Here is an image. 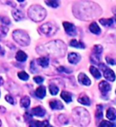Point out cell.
<instances>
[{"instance_id":"cell-2","label":"cell","mask_w":116,"mask_h":127,"mask_svg":"<svg viewBox=\"0 0 116 127\" xmlns=\"http://www.w3.org/2000/svg\"><path fill=\"white\" fill-rule=\"evenodd\" d=\"M45 53H48L50 55H53L55 57H63L66 53V46L62 41H53L49 43H47L44 46Z\"/></svg>"},{"instance_id":"cell-32","label":"cell","mask_w":116,"mask_h":127,"mask_svg":"<svg viewBox=\"0 0 116 127\" xmlns=\"http://www.w3.org/2000/svg\"><path fill=\"white\" fill-rule=\"evenodd\" d=\"M8 33V28L5 26L0 27V37H5Z\"/></svg>"},{"instance_id":"cell-22","label":"cell","mask_w":116,"mask_h":127,"mask_svg":"<svg viewBox=\"0 0 116 127\" xmlns=\"http://www.w3.org/2000/svg\"><path fill=\"white\" fill-rule=\"evenodd\" d=\"M70 45L71 47H74V48H77V49H85V44L81 41H78L77 40L73 39L71 40L70 42Z\"/></svg>"},{"instance_id":"cell-42","label":"cell","mask_w":116,"mask_h":127,"mask_svg":"<svg viewBox=\"0 0 116 127\" xmlns=\"http://www.w3.org/2000/svg\"><path fill=\"white\" fill-rule=\"evenodd\" d=\"M2 126V122H1V120H0V126Z\"/></svg>"},{"instance_id":"cell-12","label":"cell","mask_w":116,"mask_h":127,"mask_svg":"<svg viewBox=\"0 0 116 127\" xmlns=\"http://www.w3.org/2000/svg\"><path fill=\"white\" fill-rule=\"evenodd\" d=\"M78 81L82 85H85V86L91 85L90 79L88 77L85 73H80L78 75Z\"/></svg>"},{"instance_id":"cell-29","label":"cell","mask_w":116,"mask_h":127,"mask_svg":"<svg viewBox=\"0 0 116 127\" xmlns=\"http://www.w3.org/2000/svg\"><path fill=\"white\" fill-rule=\"evenodd\" d=\"M98 127H116V125L111 122L103 120L100 123H99Z\"/></svg>"},{"instance_id":"cell-41","label":"cell","mask_w":116,"mask_h":127,"mask_svg":"<svg viewBox=\"0 0 116 127\" xmlns=\"http://www.w3.org/2000/svg\"><path fill=\"white\" fill-rule=\"evenodd\" d=\"M2 51V47H1V45H0V53H1V52Z\"/></svg>"},{"instance_id":"cell-24","label":"cell","mask_w":116,"mask_h":127,"mask_svg":"<svg viewBox=\"0 0 116 127\" xmlns=\"http://www.w3.org/2000/svg\"><path fill=\"white\" fill-rule=\"evenodd\" d=\"M90 72L91 74L93 75L94 78L95 79H100L101 77V74H100V71H99L97 67H94V66H91L90 67Z\"/></svg>"},{"instance_id":"cell-20","label":"cell","mask_w":116,"mask_h":127,"mask_svg":"<svg viewBox=\"0 0 116 127\" xmlns=\"http://www.w3.org/2000/svg\"><path fill=\"white\" fill-rule=\"evenodd\" d=\"M78 102L85 106H90L91 104V101L89 98L85 94H82L81 96L78 98Z\"/></svg>"},{"instance_id":"cell-5","label":"cell","mask_w":116,"mask_h":127,"mask_svg":"<svg viewBox=\"0 0 116 127\" xmlns=\"http://www.w3.org/2000/svg\"><path fill=\"white\" fill-rule=\"evenodd\" d=\"M13 38L14 41L21 46H28L30 44V37L26 32L17 30L13 32Z\"/></svg>"},{"instance_id":"cell-45","label":"cell","mask_w":116,"mask_h":127,"mask_svg":"<svg viewBox=\"0 0 116 127\" xmlns=\"http://www.w3.org/2000/svg\"><path fill=\"white\" fill-rule=\"evenodd\" d=\"M115 92H116V91H115Z\"/></svg>"},{"instance_id":"cell-18","label":"cell","mask_w":116,"mask_h":127,"mask_svg":"<svg viewBox=\"0 0 116 127\" xmlns=\"http://www.w3.org/2000/svg\"><path fill=\"white\" fill-rule=\"evenodd\" d=\"M37 64L43 67H47L49 65V58L47 57H41L37 59Z\"/></svg>"},{"instance_id":"cell-15","label":"cell","mask_w":116,"mask_h":127,"mask_svg":"<svg viewBox=\"0 0 116 127\" xmlns=\"http://www.w3.org/2000/svg\"><path fill=\"white\" fill-rule=\"evenodd\" d=\"M12 16L14 17V20L17 22L21 21L24 19V14L21 10H19L18 9H14L12 11Z\"/></svg>"},{"instance_id":"cell-6","label":"cell","mask_w":116,"mask_h":127,"mask_svg":"<svg viewBox=\"0 0 116 127\" xmlns=\"http://www.w3.org/2000/svg\"><path fill=\"white\" fill-rule=\"evenodd\" d=\"M39 31L43 35L47 36V37H51L56 33V32L58 31V27L52 23L47 22L39 27Z\"/></svg>"},{"instance_id":"cell-14","label":"cell","mask_w":116,"mask_h":127,"mask_svg":"<svg viewBox=\"0 0 116 127\" xmlns=\"http://www.w3.org/2000/svg\"><path fill=\"white\" fill-rule=\"evenodd\" d=\"M35 94H36V96L39 98H43L45 96H46V88L45 87L43 86H40L35 91Z\"/></svg>"},{"instance_id":"cell-10","label":"cell","mask_w":116,"mask_h":127,"mask_svg":"<svg viewBox=\"0 0 116 127\" xmlns=\"http://www.w3.org/2000/svg\"><path fill=\"white\" fill-rule=\"evenodd\" d=\"M81 56L76 53H70L68 55V61L72 64H77L81 61Z\"/></svg>"},{"instance_id":"cell-27","label":"cell","mask_w":116,"mask_h":127,"mask_svg":"<svg viewBox=\"0 0 116 127\" xmlns=\"http://www.w3.org/2000/svg\"><path fill=\"white\" fill-rule=\"evenodd\" d=\"M103 116V106L102 105H97V110H96V118L97 120H100Z\"/></svg>"},{"instance_id":"cell-36","label":"cell","mask_w":116,"mask_h":127,"mask_svg":"<svg viewBox=\"0 0 116 127\" xmlns=\"http://www.w3.org/2000/svg\"><path fill=\"white\" fill-rule=\"evenodd\" d=\"M33 79L37 83H42L43 82V80H44V79H43V77H42V76H35L33 78Z\"/></svg>"},{"instance_id":"cell-43","label":"cell","mask_w":116,"mask_h":127,"mask_svg":"<svg viewBox=\"0 0 116 127\" xmlns=\"http://www.w3.org/2000/svg\"><path fill=\"white\" fill-rule=\"evenodd\" d=\"M115 21H116V14L115 15Z\"/></svg>"},{"instance_id":"cell-16","label":"cell","mask_w":116,"mask_h":127,"mask_svg":"<svg viewBox=\"0 0 116 127\" xmlns=\"http://www.w3.org/2000/svg\"><path fill=\"white\" fill-rule=\"evenodd\" d=\"M106 117L109 119V120L114 121L116 119V110L113 107H110L107 109L106 113Z\"/></svg>"},{"instance_id":"cell-7","label":"cell","mask_w":116,"mask_h":127,"mask_svg":"<svg viewBox=\"0 0 116 127\" xmlns=\"http://www.w3.org/2000/svg\"><path fill=\"white\" fill-rule=\"evenodd\" d=\"M64 29H65L66 33L71 36V37H74L77 34V30H76V27L74 24H72L70 22H64L62 23Z\"/></svg>"},{"instance_id":"cell-8","label":"cell","mask_w":116,"mask_h":127,"mask_svg":"<svg viewBox=\"0 0 116 127\" xmlns=\"http://www.w3.org/2000/svg\"><path fill=\"white\" fill-rule=\"evenodd\" d=\"M103 76H104V78L108 81L113 82V81L115 80V72L107 67L104 70H103Z\"/></svg>"},{"instance_id":"cell-44","label":"cell","mask_w":116,"mask_h":127,"mask_svg":"<svg viewBox=\"0 0 116 127\" xmlns=\"http://www.w3.org/2000/svg\"><path fill=\"white\" fill-rule=\"evenodd\" d=\"M0 95H1V92H0Z\"/></svg>"},{"instance_id":"cell-39","label":"cell","mask_w":116,"mask_h":127,"mask_svg":"<svg viewBox=\"0 0 116 127\" xmlns=\"http://www.w3.org/2000/svg\"><path fill=\"white\" fill-rule=\"evenodd\" d=\"M3 79L1 77V76H0V85H2L3 84Z\"/></svg>"},{"instance_id":"cell-11","label":"cell","mask_w":116,"mask_h":127,"mask_svg":"<svg viewBox=\"0 0 116 127\" xmlns=\"http://www.w3.org/2000/svg\"><path fill=\"white\" fill-rule=\"evenodd\" d=\"M99 88L103 94H107L108 91L111 90V86L110 85L109 83L106 81H101L99 83Z\"/></svg>"},{"instance_id":"cell-4","label":"cell","mask_w":116,"mask_h":127,"mask_svg":"<svg viewBox=\"0 0 116 127\" xmlns=\"http://www.w3.org/2000/svg\"><path fill=\"white\" fill-rule=\"evenodd\" d=\"M28 15L31 20L36 22H39L46 18L47 11L41 6L33 5L31 6L28 10Z\"/></svg>"},{"instance_id":"cell-26","label":"cell","mask_w":116,"mask_h":127,"mask_svg":"<svg viewBox=\"0 0 116 127\" xmlns=\"http://www.w3.org/2000/svg\"><path fill=\"white\" fill-rule=\"evenodd\" d=\"M99 22L103 26L110 27L112 26V24H113V19L112 18H101V19H99Z\"/></svg>"},{"instance_id":"cell-35","label":"cell","mask_w":116,"mask_h":127,"mask_svg":"<svg viewBox=\"0 0 116 127\" xmlns=\"http://www.w3.org/2000/svg\"><path fill=\"white\" fill-rule=\"evenodd\" d=\"M5 98H6V101H7L8 102H9V103H10V104H12V105L15 104L14 99V98L12 97L10 95H6Z\"/></svg>"},{"instance_id":"cell-38","label":"cell","mask_w":116,"mask_h":127,"mask_svg":"<svg viewBox=\"0 0 116 127\" xmlns=\"http://www.w3.org/2000/svg\"><path fill=\"white\" fill-rule=\"evenodd\" d=\"M106 61H107V63H108L109 64H111V65H115L116 64V61H115V60L109 57H106Z\"/></svg>"},{"instance_id":"cell-19","label":"cell","mask_w":116,"mask_h":127,"mask_svg":"<svg viewBox=\"0 0 116 127\" xmlns=\"http://www.w3.org/2000/svg\"><path fill=\"white\" fill-rule=\"evenodd\" d=\"M47 123H48L47 121L39 122L37 120H32L29 123V127H45Z\"/></svg>"},{"instance_id":"cell-28","label":"cell","mask_w":116,"mask_h":127,"mask_svg":"<svg viewBox=\"0 0 116 127\" xmlns=\"http://www.w3.org/2000/svg\"><path fill=\"white\" fill-rule=\"evenodd\" d=\"M102 53H103V47L100 45H96L93 47V54L97 55V56H99V57H100Z\"/></svg>"},{"instance_id":"cell-9","label":"cell","mask_w":116,"mask_h":127,"mask_svg":"<svg viewBox=\"0 0 116 127\" xmlns=\"http://www.w3.org/2000/svg\"><path fill=\"white\" fill-rule=\"evenodd\" d=\"M31 114L37 117H43L46 114V110L42 106H36L31 110Z\"/></svg>"},{"instance_id":"cell-40","label":"cell","mask_w":116,"mask_h":127,"mask_svg":"<svg viewBox=\"0 0 116 127\" xmlns=\"http://www.w3.org/2000/svg\"><path fill=\"white\" fill-rule=\"evenodd\" d=\"M45 127H54V126H51L50 124H49V122L48 123H47V124L45 126Z\"/></svg>"},{"instance_id":"cell-3","label":"cell","mask_w":116,"mask_h":127,"mask_svg":"<svg viewBox=\"0 0 116 127\" xmlns=\"http://www.w3.org/2000/svg\"><path fill=\"white\" fill-rule=\"evenodd\" d=\"M73 118L76 124L81 127L88 126L90 122V114L85 108L77 107L73 110Z\"/></svg>"},{"instance_id":"cell-17","label":"cell","mask_w":116,"mask_h":127,"mask_svg":"<svg viewBox=\"0 0 116 127\" xmlns=\"http://www.w3.org/2000/svg\"><path fill=\"white\" fill-rule=\"evenodd\" d=\"M89 30L96 35H99L101 33V30L97 22H92L89 26Z\"/></svg>"},{"instance_id":"cell-37","label":"cell","mask_w":116,"mask_h":127,"mask_svg":"<svg viewBox=\"0 0 116 127\" xmlns=\"http://www.w3.org/2000/svg\"><path fill=\"white\" fill-rule=\"evenodd\" d=\"M0 20H1V21L2 22V23L5 24V25H10V19L6 17H0Z\"/></svg>"},{"instance_id":"cell-31","label":"cell","mask_w":116,"mask_h":127,"mask_svg":"<svg viewBox=\"0 0 116 127\" xmlns=\"http://www.w3.org/2000/svg\"><path fill=\"white\" fill-rule=\"evenodd\" d=\"M18 75L20 79H21V80H24V81H26L29 79V74L26 73L25 71H20V72L18 73Z\"/></svg>"},{"instance_id":"cell-25","label":"cell","mask_w":116,"mask_h":127,"mask_svg":"<svg viewBox=\"0 0 116 127\" xmlns=\"http://www.w3.org/2000/svg\"><path fill=\"white\" fill-rule=\"evenodd\" d=\"M21 107L23 108H28L30 106V98L29 96H24L21 98V102H20Z\"/></svg>"},{"instance_id":"cell-23","label":"cell","mask_w":116,"mask_h":127,"mask_svg":"<svg viewBox=\"0 0 116 127\" xmlns=\"http://www.w3.org/2000/svg\"><path fill=\"white\" fill-rule=\"evenodd\" d=\"M61 98L66 103H70V102H72V95L70 92H68V91H62V93H61Z\"/></svg>"},{"instance_id":"cell-34","label":"cell","mask_w":116,"mask_h":127,"mask_svg":"<svg viewBox=\"0 0 116 127\" xmlns=\"http://www.w3.org/2000/svg\"><path fill=\"white\" fill-rule=\"evenodd\" d=\"M58 71H60V72H66V73H71L72 72V70H70L69 68H66V67L61 66L58 67Z\"/></svg>"},{"instance_id":"cell-1","label":"cell","mask_w":116,"mask_h":127,"mask_svg":"<svg viewBox=\"0 0 116 127\" xmlns=\"http://www.w3.org/2000/svg\"><path fill=\"white\" fill-rule=\"evenodd\" d=\"M73 11L74 15L78 19L83 21L98 18L102 14V10L98 4L89 1L77 2L73 6Z\"/></svg>"},{"instance_id":"cell-21","label":"cell","mask_w":116,"mask_h":127,"mask_svg":"<svg viewBox=\"0 0 116 127\" xmlns=\"http://www.w3.org/2000/svg\"><path fill=\"white\" fill-rule=\"evenodd\" d=\"M16 60L19 62H25L27 58H28V56L25 53H24L23 51H18L17 54H16Z\"/></svg>"},{"instance_id":"cell-33","label":"cell","mask_w":116,"mask_h":127,"mask_svg":"<svg viewBox=\"0 0 116 127\" xmlns=\"http://www.w3.org/2000/svg\"><path fill=\"white\" fill-rule=\"evenodd\" d=\"M45 3L47 4V6H49L51 7H53V8H56L59 6L60 2L59 1H45Z\"/></svg>"},{"instance_id":"cell-30","label":"cell","mask_w":116,"mask_h":127,"mask_svg":"<svg viewBox=\"0 0 116 127\" xmlns=\"http://www.w3.org/2000/svg\"><path fill=\"white\" fill-rule=\"evenodd\" d=\"M49 91H50V93L52 95H56L58 93L59 88L55 84H50L49 85Z\"/></svg>"},{"instance_id":"cell-13","label":"cell","mask_w":116,"mask_h":127,"mask_svg":"<svg viewBox=\"0 0 116 127\" xmlns=\"http://www.w3.org/2000/svg\"><path fill=\"white\" fill-rule=\"evenodd\" d=\"M50 107L52 110H62L64 108V106L59 100H51L49 103Z\"/></svg>"}]
</instances>
